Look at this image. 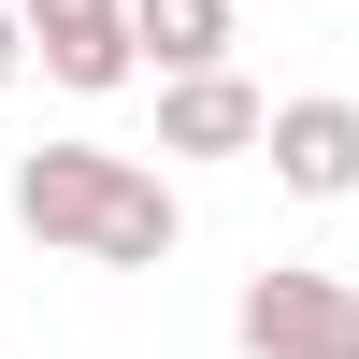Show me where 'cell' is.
I'll return each instance as SVG.
<instances>
[{
	"label": "cell",
	"instance_id": "cell-3",
	"mask_svg": "<svg viewBox=\"0 0 359 359\" xmlns=\"http://www.w3.org/2000/svg\"><path fill=\"white\" fill-rule=\"evenodd\" d=\"M15 43H29V72H57L72 101H101V86L144 72L130 57V0H15Z\"/></svg>",
	"mask_w": 359,
	"mask_h": 359
},
{
	"label": "cell",
	"instance_id": "cell-7",
	"mask_svg": "<svg viewBox=\"0 0 359 359\" xmlns=\"http://www.w3.org/2000/svg\"><path fill=\"white\" fill-rule=\"evenodd\" d=\"M15 72H29V43H15V0H0V86H15Z\"/></svg>",
	"mask_w": 359,
	"mask_h": 359
},
{
	"label": "cell",
	"instance_id": "cell-6",
	"mask_svg": "<svg viewBox=\"0 0 359 359\" xmlns=\"http://www.w3.org/2000/svg\"><path fill=\"white\" fill-rule=\"evenodd\" d=\"M130 57H158V86L230 72V0H130Z\"/></svg>",
	"mask_w": 359,
	"mask_h": 359
},
{
	"label": "cell",
	"instance_id": "cell-4",
	"mask_svg": "<svg viewBox=\"0 0 359 359\" xmlns=\"http://www.w3.org/2000/svg\"><path fill=\"white\" fill-rule=\"evenodd\" d=\"M259 158H273L287 201H345L359 187V101H331V86H316V101H273L259 115Z\"/></svg>",
	"mask_w": 359,
	"mask_h": 359
},
{
	"label": "cell",
	"instance_id": "cell-2",
	"mask_svg": "<svg viewBox=\"0 0 359 359\" xmlns=\"http://www.w3.org/2000/svg\"><path fill=\"white\" fill-rule=\"evenodd\" d=\"M230 331H245V359H359V287H345V273H302V259H273V273H245Z\"/></svg>",
	"mask_w": 359,
	"mask_h": 359
},
{
	"label": "cell",
	"instance_id": "cell-5",
	"mask_svg": "<svg viewBox=\"0 0 359 359\" xmlns=\"http://www.w3.org/2000/svg\"><path fill=\"white\" fill-rule=\"evenodd\" d=\"M259 86L245 72H172L158 86V158H259Z\"/></svg>",
	"mask_w": 359,
	"mask_h": 359
},
{
	"label": "cell",
	"instance_id": "cell-1",
	"mask_svg": "<svg viewBox=\"0 0 359 359\" xmlns=\"http://www.w3.org/2000/svg\"><path fill=\"white\" fill-rule=\"evenodd\" d=\"M15 230L57 259H101V273H158L187 245V201L158 187V158H115V144H29L15 158Z\"/></svg>",
	"mask_w": 359,
	"mask_h": 359
}]
</instances>
